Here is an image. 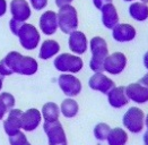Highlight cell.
Listing matches in <instances>:
<instances>
[{"label":"cell","instance_id":"1","mask_svg":"<svg viewBox=\"0 0 148 145\" xmlns=\"http://www.w3.org/2000/svg\"><path fill=\"white\" fill-rule=\"evenodd\" d=\"M12 74L33 76L38 70V62L31 56H24L18 51H10L2 59Z\"/></svg>","mask_w":148,"mask_h":145},{"label":"cell","instance_id":"2","mask_svg":"<svg viewBox=\"0 0 148 145\" xmlns=\"http://www.w3.org/2000/svg\"><path fill=\"white\" fill-rule=\"evenodd\" d=\"M88 49L90 51L89 68L94 72H104V59L109 56V46L102 36H93L89 40Z\"/></svg>","mask_w":148,"mask_h":145},{"label":"cell","instance_id":"3","mask_svg":"<svg viewBox=\"0 0 148 145\" xmlns=\"http://www.w3.org/2000/svg\"><path fill=\"white\" fill-rule=\"evenodd\" d=\"M53 66L58 72L76 75L84 68V60L80 56L63 52L54 57Z\"/></svg>","mask_w":148,"mask_h":145},{"label":"cell","instance_id":"4","mask_svg":"<svg viewBox=\"0 0 148 145\" xmlns=\"http://www.w3.org/2000/svg\"><path fill=\"white\" fill-rule=\"evenodd\" d=\"M58 15V24L59 30L64 34H70L76 31L79 25L78 12L73 5H66L59 8Z\"/></svg>","mask_w":148,"mask_h":145},{"label":"cell","instance_id":"5","mask_svg":"<svg viewBox=\"0 0 148 145\" xmlns=\"http://www.w3.org/2000/svg\"><path fill=\"white\" fill-rule=\"evenodd\" d=\"M145 112L139 107H130L122 117L124 129L131 134L141 133L145 128Z\"/></svg>","mask_w":148,"mask_h":145},{"label":"cell","instance_id":"6","mask_svg":"<svg viewBox=\"0 0 148 145\" xmlns=\"http://www.w3.org/2000/svg\"><path fill=\"white\" fill-rule=\"evenodd\" d=\"M18 41L22 46V48L27 51H33L40 46L41 43V33L40 30L35 27L33 24L23 23L18 34Z\"/></svg>","mask_w":148,"mask_h":145},{"label":"cell","instance_id":"7","mask_svg":"<svg viewBox=\"0 0 148 145\" xmlns=\"http://www.w3.org/2000/svg\"><path fill=\"white\" fill-rule=\"evenodd\" d=\"M58 85L62 93L67 97H75L80 94L83 90V84L80 79L75 74L62 72L58 77Z\"/></svg>","mask_w":148,"mask_h":145},{"label":"cell","instance_id":"8","mask_svg":"<svg viewBox=\"0 0 148 145\" xmlns=\"http://www.w3.org/2000/svg\"><path fill=\"white\" fill-rule=\"evenodd\" d=\"M43 130L48 137L49 145H68L67 134L60 121L44 122Z\"/></svg>","mask_w":148,"mask_h":145},{"label":"cell","instance_id":"9","mask_svg":"<svg viewBox=\"0 0 148 145\" xmlns=\"http://www.w3.org/2000/svg\"><path fill=\"white\" fill-rule=\"evenodd\" d=\"M128 59L123 52L116 51L113 53H109V56L104 59V72L110 75H120L127 67Z\"/></svg>","mask_w":148,"mask_h":145},{"label":"cell","instance_id":"10","mask_svg":"<svg viewBox=\"0 0 148 145\" xmlns=\"http://www.w3.org/2000/svg\"><path fill=\"white\" fill-rule=\"evenodd\" d=\"M38 27L40 32L44 35L50 36L57 33L59 30L58 24V15L54 10H45L42 12L38 19Z\"/></svg>","mask_w":148,"mask_h":145},{"label":"cell","instance_id":"11","mask_svg":"<svg viewBox=\"0 0 148 145\" xmlns=\"http://www.w3.org/2000/svg\"><path fill=\"white\" fill-rule=\"evenodd\" d=\"M88 86L93 91L108 94L115 86V83L111 77H109L104 72H94L88 79Z\"/></svg>","mask_w":148,"mask_h":145},{"label":"cell","instance_id":"12","mask_svg":"<svg viewBox=\"0 0 148 145\" xmlns=\"http://www.w3.org/2000/svg\"><path fill=\"white\" fill-rule=\"evenodd\" d=\"M9 12L12 18L26 23L32 16V7L27 0H12L9 3Z\"/></svg>","mask_w":148,"mask_h":145},{"label":"cell","instance_id":"13","mask_svg":"<svg viewBox=\"0 0 148 145\" xmlns=\"http://www.w3.org/2000/svg\"><path fill=\"white\" fill-rule=\"evenodd\" d=\"M68 35H69L68 36V47H69V50L71 51V53L82 56L88 50L89 41L84 32L76 30Z\"/></svg>","mask_w":148,"mask_h":145},{"label":"cell","instance_id":"14","mask_svg":"<svg viewBox=\"0 0 148 145\" xmlns=\"http://www.w3.org/2000/svg\"><path fill=\"white\" fill-rule=\"evenodd\" d=\"M137 30L134 25L129 23H118L112 28V37L120 43H127L135 40Z\"/></svg>","mask_w":148,"mask_h":145},{"label":"cell","instance_id":"15","mask_svg":"<svg viewBox=\"0 0 148 145\" xmlns=\"http://www.w3.org/2000/svg\"><path fill=\"white\" fill-rule=\"evenodd\" d=\"M22 115L23 111L21 109L15 108L7 113V117L3 120V130L8 136L22 130Z\"/></svg>","mask_w":148,"mask_h":145},{"label":"cell","instance_id":"16","mask_svg":"<svg viewBox=\"0 0 148 145\" xmlns=\"http://www.w3.org/2000/svg\"><path fill=\"white\" fill-rule=\"evenodd\" d=\"M42 113L36 108L27 109L22 115V129L24 132H34L42 122Z\"/></svg>","mask_w":148,"mask_h":145},{"label":"cell","instance_id":"17","mask_svg":"<svg viewBox=\"0 0 148 145\" xmlns=\"http://www.w3.org/2000/svg\"><path fill=\"white\" fill-rule=\"evenodd\" d=\"M125 93L129 101H132L136 104H145L148 102V88L139 82L127 85Z\"/></svg>","mask_w":148,"mask_h":145},{"label":"cell","instance_id":"18","mask_svg":"<svg viewBox=\"0 0 148 145\" xmlns=\"http://www.w3.org/2000/svg\"><path fill=\"white\" fill-rule=\"evenodd\" d=\"M106 95L109 104L114 109H121L129 103V99L125 93V86H114Z\"/></svg>","mask_w":148,"mask_h":145},{"label":"cell","instance_id":"19","mask_svg":"<svg viewBox=\"0 0 148 145\" xmlns=\"http://www.w3.org/2000/svg\"><path fill=\"white\" fill-rule=\"evenodd\" d=\"M101 18L104 27L112 30L115 25L119 23V12L113 2H109L104 5L101 9Z\"/></svg>","mask_w":148,"mask_h":145},{"label":"cell","instance_id":"20","mask_svg":"<svg viewBox=\"0 0 148 145\" xmlns=\"http://www.w3.org/2000/svg\"><path fill=\"white\" fill-rule=\"evenodd\" d=\"M60 43L56 40L48 39L44 40L41 44H40V50H38V58L42 60H49L54 58L56 56H58L60 53Z\"/></svg>","mask_w":148,"mask_h":145},{"label":"cell","instance_id":"21","mask_svg":"<svg viewBox=\"0 0 148 145\" xmlns=\"http://www.w3.org/2000/svg\"><path fill=\"white\" fill-rule=\"evenodd\" d=\"M128 12L130 17L136 22H145L148 19V5L141 1L130 2Z\"/></svg>","mask_w":148,"mask_h":145},{"label":"cell","instance_id":"22","mask_svg":"<svg viewBox=\"0 0 148 145\" xmlns=\"http://www.w3.org/2000/svg\"><path fill=\"white\" fill-rule=\"evenodd\" d=\"M42 119L44 122H53L58 121L60 118V107L56 102H47L41 109Z\"/></svg>","mask_w":148,"mask_h":145},{"label":"cell","instance_id":"23","mask_svg":"<svg viewBox=\"0 0 148 145\" xmlns=\"http://www.w3.org/2000/svg\"><path fill=\"white\" fill-rule=\"evenodd\" d=\"M60 107V113L64 118H75L79 112V104L74 97H66L61 102Z\"/></svg>","mask_w":148,"mask_h":145},{"label":"cell","instance_id":"24","mask_svg":"<svg viewBox=\"0 0 148 145\" xmlns=\"http://www.w3.org/2000/svg\"><path fill=\"white\" fill-rule=\"evenodd\" d=\"M128 139H129L128 132L124 128L115 127V128H111V132L106 138V142H108V145H125L128 143Z\"/></svg>","mask_w":148,"mask_h":145},{"label":"cell","instance_id":"25","mask_svg":"<svg viewBox=\"0 0 148 145\" xmlns=\"http://www.w3.org/2000/svg\"><path fill=\"white\" fill-rule=\"evenodd\" d=\"M16 100L15 97L9 92H0V121L5 118V116L15 108Z\"/></svg>","mask_w":148,"mask_h":145},{"label":"cell","instance_id":"26","mask_svg":"<svg viewBox=\"0 0 148 145\" xmlns=\"http://www.w3.org/2000/svg\"><path fill=\"white\" fill-rule=\"evenodd\" d=\"M110 132H111V127L106 122H99V124H96L95 127H94V130H93L95 138L97 141H101V142L106 141Z\"/></svg>","mask_w":148,"mask_h":145},{"label":"cell","instance_id":"27","mask_svg":"<svg viewBox=\"0 0 148 145\" xmlns=\"http://www.w3.org/2000/svg\"><path fill=\"white\" fill-rule=\"evenodd\" d=\"M9 137V144L10 145H24L25 143L28 142L26 135L24 132H18V133L14 134L12 136H8Z\"/></svg>","mask_w":148,"mask_h":145},{"label":"cell","instance_id":"28","mask_svg":"<svg viewBox=\"0 0 148 145\" xmlns=\"http://www.w3.org/2000/svg\"><path fill=\"white\" fill-rule=\"evenodd\" d=\"M32 9H35V10H43L47 8L49 1L48 0H28Z\"/></svg>","mask_w":148,"mask_h":145},{"label":"cell","instance_id":"29","mask_svg":"<svg viewBox=\"0 0 148 145\" xmlns=\"http://www.w3.org/2000/svg\"><path fill=\"white\" fill-rule=\"evenodd\" d=\"M22 25H23V23H21V22H18V21L12 18L9 21V30H10V32H12L14 35L17 36L19 30H21V27H22Z\"/></svg>","mask_w":148,"mask_h":145},{"label":"cell","instance_id":"30","mask_svg":"<svg viewBox=\"0 0 148 145\" xmlns=\"http://www.w3.org/2000/svg\"><path fill=\"white\" fill-rule=\"evenodd\" d=\"M7 9H8L7 0H0V17H2L3 15H6Z\"/></svg>","mask_w":148,"mask_h":145},{"label":"cell","instance_id":"31","mask_svg":"<svg viewBox=\"0 0 148 145\" xmlns=\"http://www.w3.org/2000/svg\"><path fill=\"white\" fill-rule=\"evenodd\" d=\"M92 1H93L94 6H95L97 9H101L104 5H106V3H109V2H112V0H92Z\"/></svg>","mask_w":148,"mask_h":145},{"label":"cell","instance_id":"32","mask_svg":"<svg viewBox=\"0 0 148 145\" xmlns=\"http://www.w3.org/2000/svg\"><path fill=\"white\" fill-rule=\"evenodd\" d=\"M74 0H54V3L58 8H60L62 6H66V5H71Z\"/></svg>","mask_w":148,"mask_h":145},{"label":"cell","instance_id":"33","mask_svg":"<svg viewBox=\"0 0 148 145\" xmlns=\"http://www.w3.org/2000/svg\"><path fill=\"white\" fill-rule=\"evenodd\" d=\"M139 83L148 88V72H146V74H145V75L139 79Z\"/></svg>","mask_w":148,"mask_h":145},{"label":"cell","instance_id":"34","mask_svg":"<svg viewBox=\"0 0 148 145\" xmlns=\"http://www.w3.org/2000/svg\"><path fill=\"white\" fill-rule=\"evenodd\" d=\"M143 64H144L145 68L147 69V72H148V51L145 52V55H144V57H143Z\"/></svg>","mask_w":148,"mask_h":145},{"label":"cell","instance_id":"35","mask_svg":"<svg viewBox=\"0 0 148 145\" xmlns=\"http://www.w3.org/2000/svg\"><path fill=\"white\" fill-rule=\"evenodd\" d=\"M143 141H144V145H148V133H145L143 136Z\"/></svg>","mask_w":148,"mask_h":145},{"label":"cell","instance_id":"36","mask_svg":"<svg viewBox=\"0 0 148 145\" xmlns=\"http://www.w3.org/2000/svg\"><path fill=\"white\" fill-rule=\"evenodd\" d=\"M145 128H146V133H148V113L145 117Z\"/></svg>","mask_w":148,"mask_h":145},{"label":"cell","instance_id":"37","mask_svg":"<svg viewBox=\"0 0 148 145\" xmlns=\"http://www.w3.org/2000/svg\"><path fill=\"white\" fill-rule=\"evenodd\" d=\"M2 86H3V78L0 77V92H1V90H2Z\"/></svg>","mask_w":148,"mask_h":145},{"label":"cell","instance_id":"38","mask_svg":"<svg viewBox=\"0 0 148 145\" xmlns=\"http://www.w3.org/2000/svg\"><path fill=\"white\" fill-rule=\"evenodd\" d=\"M124 2H134V1H136V0H123Z\"/></svg>","mask_w":148,"mask_h":145},{"label":"cell","instance_id":"39","mask_svg":"<svg viewBox=\"0 0 148 145\" xmlns=\"http://www.w3.org/2000/svg\"><path fill=\"white\" fill-rule=\"evenodd\" d=\"M139 1H141V2H144V3H147V5H148V0H139Z\"/></svg>","mask_w":148,"mask_h":145},{"label":"cell","instance_id":"40","mask_svg":"<svg viewBox=\"0 0 148 145\" xmlns=\"http://www.w3.org/2000/svg\"><path fill=\"white\" fill-rule=\"evenodd\" d=\"M24 145H32V144H31V143H29V142H27V143H25Z\"/></svg>","mask_w":148,"mask_h":145}]
</instances>
